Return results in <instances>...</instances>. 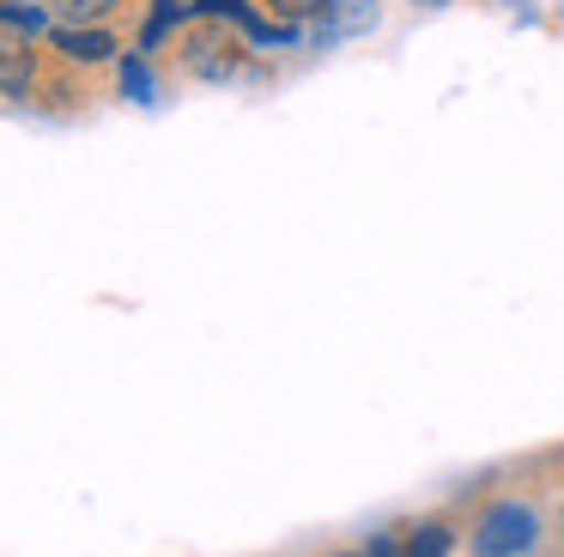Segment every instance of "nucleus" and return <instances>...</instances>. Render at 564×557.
<instances>
[{
    "mask_svg": "<svg viewBox=\"0 0 564 557\" xmlns=\"http://www.w3.org/2000/svg\"><path fill=\"white\" fill-rule=\"evenodd\" d=\"M55 48H62L67 61H110L116 55V36L110 31H98V24H62V31H55Z\"/></svg>",
    "mask_w": 564,
    "mask_h": 557,
    "instance_id": "obj_4",
    "label": "nucleus"
},
{
    "mask_svg": "<svg viewBox=\"0 0 564 557\" xmlns=\"http://www.w3.org/2000/svg\"><path fill=\"white\" fill-rule=\"evenodd\" d=\"M377 19H382L377 0H334V7L322 12L316 24H310V43H316V48H334V43H346V36L377 31Z\"/></svg>",
    "mask_w": 564,
    "mask_h": 557,
    "instance_id": "obj_2",
    "label": "nucleus"
},
{
    "mask_svg": "<svg viewBox=\"0 0 564 557\" xmlns=\"http://www.w3.org/2000/svg\"><path fill=\"white\" fill-rule=\"evenodd\" d=\"M31 79H37V73H31V61H25V48H7V97H13V103H25V91H31Z\"/></svg>",
    "mask_w": 564,
    "mask_h": 557,
    "instance_id": "obj_9",
    "label": "nucleus"
},
{
    "mask_svg": "<svg viewBox=\"0 0 564 557\" xmlns=\"http://www.w3.org/2000/svg\"><path fill=\"white\" fill-rule=\"evenodd\" d=\"M116 7H122V0H55V19L62 24H98V19H110Z\"/></svg>",
    "mask_w": 564,
    "mask_h": 557,
    "instance_id": "obj_6",
    "label": "nucleus"
},
{
    "mask_svg": "<svg viewBox=\"0 0 564 557\" xmlns=\"http://www.w3.org/2000/svg\"><path fill=\"white\" fill-rule=\"evenodd\" d=\"M328 7H334V0H273V12H280L285 24H304V19L316 24L322 12H328Z\"/></svg>",
    "mask_w": 564,
    "mask_h": 557,
    "instance_id": "obj_10",
    "label": "nucleus"
},
{
    "mask_svg": "<svg viewBox=\"0 0 564 557\" xmlns=\"http://www.w3.org/2000/svg\"><path fill=\"white\" fill-rule=\"evenodd\" d=\"M534 539H540L534 509L516 503V496H503V503H491L486 515H479V527H474V557H516V551H528Z\"/></svg>",
    "mask_w": 564,
    "mask_h": 557,
    "instance_id": "obj_1",
    "label": "nucleus"
},
{
    "mask_svg": "<svg viewBox=\"0 0 564 557\" xmlns=\"http://www.w3.org/2000/svg\"><path fill=\"white\" fill-rule=\"evenodd\" d=\"M122 97H134V103H159V97H152V67L140 55L122 61Z\"/></svg>",
    "mask_w": 564,
    "mask_h": 557,
    "instance_id": "obj_8",
    "label": "nucleus"
},
{
    "mask_svg": "<svg viewBox=\"0 0 564 557\" xmlns=\"http://www.w3.org/2000/svg\"><path fill=\"white\" fill-rule=\"evenodd\" d=\"M449 527H443V521H425V527H413L401 539V557H449Z\"/></svg>",
    "mask_w": 564,
    "mask_h": 557,
    "instance_id": "obj_5",
    "label": "nucleus"
},
{
    "mask_svg": "<svg viewBox=\"0 0 564 557\" xmlns=\"http://www.w3.org/2000/svg\"><path fill=\"white\" fill-rule=\"evenodd\" d=\"M0 19H7V31H13V36H43V31H50V19H43V7H37V0L0 7Z\"/></svg>",
    "mask_w": 564,
    "mask_h": 557,
    "instance_id": "obj_7",
    "label": "nucleus"
},
{
    "mask_svg": "<svg viewBox=\"0 0 564 557\" xmlns=\"http://www.w3.org/2000/svg\"><path fill=\"white\" fill-rule=\"evenodd\" d=\"M195 12H207V19H237L249 43H273V48L297 43V24H273V19H261V12L249 7V0H195Z\"/></svg>",
    "mask_w": 564,
    "mask_h": 557,
    "instance_id": "obj_3",
    "label": "nucleus"
},
{
    "mask_svg": "<svg viewBox=\"0 0 564 557\" xmlns=\"http://www.w3.org/2000/svg\"><path fill=\"white\" fill-rule=\"evenodd\" d=\"M0 7H19V0H0Z\"/></svg>",
    "mask_w": 564,
    "mask_h": 557,
    "instance_id": "obj_13",
    "label": "nucleus"
},
{
    "mask_svg": "<svg viewBox=\"0 0 564 557\" xmlns=\"http://www.w3.org/2000/svg\"><path fill=\"white\" fill-rule=\"evenodd\" d=\"M419 7H449V0H419Z\"/></svg>",
    "mask_w": 564,
    "mask_h": 557,
    "instance_id": "obj_12",
    "label": "nucleus"
},
{
    "mask_svg": "<svg viewBox=\"0 0 564 557\" xmlns=\"http://www.w3.org/2000/svg\"><path fill=\"white\" fill-rule=\"evenodd\" d=\"M365 557H401V533H377Z\"/></svg>",
    "mask_w": 564,
    "mask_h": 557,
    "instance_id": "obj_11",
    "label": "nucleus"
},
{
    "mask_svg": "<svg viewBox=\"0 0 564 557\" xmlns=\"http://www.w3.org/2000/svg\"><path fill=\"white\" fill-rule=\"evenodd\" d=\"M346 557H352V551H346Z\"/></svg>",
    "mask_w": 564,
    "mask_h": 557,
    "instance_id": "obj_14",
    "label": "nucleus"
}]
</instances>
